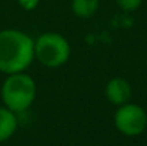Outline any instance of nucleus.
Wrapping results in <instances>:
<instances>
[{"instance_id":"9","label":"nucleus","mask_w":147,"mask_h":146,"mask_svg":"<svg viewBox=\"0 0 147 146\" xmlns=\"http://www.w3.org/2000/svg\"><path fill=\"white\" fill-rule=\"evenodd\" d=\"M17 4L26 10V12H32L34 9H37V6L40 4V0H17Z\"/></svg>"},{"instance_id":"4","label":"nucleus","mask_w":147,"mask_h":146,"mask_svg":"<svg viewBox=\"0 0 147 146\" xmlns=\"http://www.w3.org/2000/svg\"><path fill=\"white\" fill-rule=\"evenodd\" d=\"M113 120L116 129L129 138L142 135L147 128L146 110L140 105L133 102H127L121 106H117Z\"/></svg>"},{"instance_id":"3","label":"nucleus","mask_w":147,"mask_h":146,"mask_svg":"<svg viewBox=\"0 0 147 146\" xmlns=\"http://www.w3.org/2000/svg\"><path fill=\"white\" fill-rule=\"evenodd\" d=\"M70 56V43L61 33L45 32L34 39V59L47 69L64 66Z\"/></svg>"},{"instance_id":"8","label":"nucleus","mask_w":147,"mask_h":146,"mask_svg":"<svg viewBox=\"0 0 147 146\" xmlns=\"http://www.w3.org/2000/svg\"><path fill=\"white\" fill-rule=\"evenodd\" d=\"M114 1L119 6V9L126 13H133L139 10L143 4V0H114Z\"/></svg>"},{"instance_id":"6","label":"nucleus","mask_w":147,"mask_h":146,"mask_svg":"<svg viewBox=\"0 0 147 146\" xmlns=\"http://www.w3.org/2000/svg\"><path fill=\"white\" fill-rule=\"evenodd\" d=\"M19 120L14 112L6 106H0V143L9 141L17 130Z\"/></svg>"},{"instance_id":"2","label":"nucleus","mask_w":147,"mask_h":146,"mask_svg":"<svg viewBox=\"0 0 147 146\" xmlns=\"http://www.w3.org/2000/svg\"><path fill=\"white\" fill-rule=\"evenodd\" d=\"M37 96V85L34 79L26 73H13L6 75V79L0 88V97L3 106L10 109L11 112L23 113L32 107Z\"/></svg>"},{"instance_id":"1","label":"nucleus","mask_w":147,"mask_h":146,"mask_svg":"<svg viewBox=\"0 0 147 146\" xmlns=\"http://www.w3.org/2000/svg\"><path fill=\"white\" fill-rule=\"evenodd\" d=\"M34 60V39L19 29L0 30V73L26 72Z\"/></svg>"},{"instance_id":"5","label":"nucleus","mask_w":147,"mask_h":146,"mask_svg":"<svg viewBox=\"0 0 147 146\" xmlns=\"http://www.w3.org/2000/svg\"><path fill=\"white\" fill-rule=\"evenodd\" d=\"M104 96L111 105L121 106V105L130 102V99L133 96V89L127 79H124L121 76H114L106 83Z\"/></svg>"},{"instance_id":"7","label":"nucleus","mask_w":147,"mask_h":146,"mask_svg":"<svg viewBox=\"0 0 147 146\" xmlns=\"http://www.w3.org/2000/svg\"><path fill=\"white\" fill-rule=\"evenodd\" d=\"M100 0H71V13L79 19H90L97 13Z\"/></svg>"}]
</instances>
